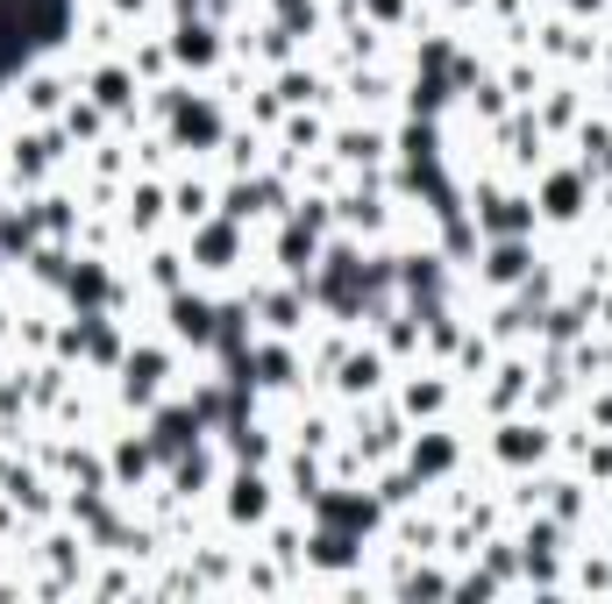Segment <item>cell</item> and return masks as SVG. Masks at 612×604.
Wrapping results in <instances>:
<instances>
[{
    "instance_id": "cell-3",
    "label": "cell",
    "mask_w": 612,
    "mask_h": 604,
    "mask_svg": "<svg viewBox=\"0 0 612 604\" xmlns=\"http://www.w3.org/2000/svg\"><path fill=\"white\" fill-rule=\"evenodd\" d=\"M214 29H178V57H192V65H207V57H214Z\"/></svg>"
},
{
    "instance_id": "cell-1",
    "label": "cell",
    "mask_w": 612,
    "mask_h": 604,
    "mask_svg": "<svg viewBox=\"0 0 612 604\" xmlns=\"http://www.w3.org/2000/svg\"><path fill=\"white\" fill-rule=\"evenodd\" d=\"M229 512H235V519H264V477H235Z\"/></svg>"
},
{
    "instance_id": "cell-4",
    "label": "cell",
    "mask_w": 612,
    "mask_h": 604,
    "mask_svg": "<svg viewBox=\"0 0 612 604\" xmlns=\"http://www.w3.org/2000/svg\"><path fill=\"white\" fill-rule=\"evenodd\" d=\"M370 384H378V356H356L349 377H342V391H370Z\"/></svg>"
},
{
    "instance_id": "cell-2",
    "label": "cell",
    "mask_w": 612,
    "mask_h": 604,
    "mask_svg": "<svg viewBox=\"0 0 612 604\" xmlns=\"http://www.w3.org/2000/svg\"><path fill=\"white\" fill-rule=\"evenodd\" d=\"M129 93H136V79H129V71H100V79H93V100H100V108H129Z\"/></svg>"
}]
</instances>
